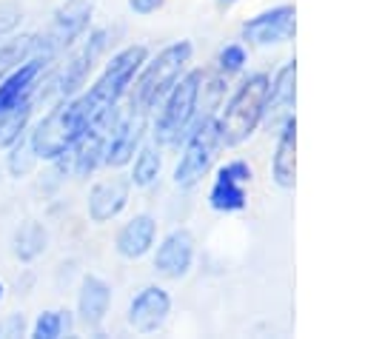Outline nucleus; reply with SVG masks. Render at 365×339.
Returning <instances> with one entry per match:
<instances>
[{
    "mask_svg": "<svg viewBox=\"0 0 365 339\" xmlns=\"http://www.w3.org/2000/svg\"><path fill=\"white\" fill-rule=\"evenodd\" d=\"M294 100H297V63L288 60V63L277 71L274 83L268 85L265 114H262V120L268 122V128H279V125L291 117Z\"/></svg>",
    "mask_w": 365,
    "mask_h": 339,
    "instance_id": "ddd939ff",
    "label": "nucleus"
},
{
    "mask_svg": "<svg viewBox=\"0 0 365 339\" xmlns=\"http://www.w3.org/2000/svg\"><path fill=\"white\" fill-rule=\"evenodd\" d=\"M242 63H245V51H242V46H225V48L220 51V71H222V74H234V71H240Z\"/></svg>",
    "mask_w": 365,
    "mask_h": 339,
    "instance_id": "a878e982",
    "label": "nucleus"
},
{
    "mask_svg": "<svg viewBox=\"0 0 365 339\" xmlns=\"http://www.w3.org/2000/svg\"><path fill=\"white\" fill-rule=\"evenodd\" d=\"M220 3H222V6H228V3H237V0H220Z\"/></svg>",
    "mask_w": 365,
    "mask_h": 339,
    "instance_id": "c756f323",
    "label": "nucleus"
},
{
    "mask_svg": "<svg viewBox=\"0 0 365 339\" xmlns=\"http://www.w3.org/2000/svg\"><path fill=\"white\" fill-rule=\"evenodd\" d=\"M37 160V154H34V148H31V140L26 142L23 137L14 142V148H11V154H9V168H11V174L14 177H20V174H26L29 168H31V162Z\"/></svg>",
    "mask_w": 365,
    "mask_h": 339,
    "instance_id": "393cba45",
    "label": "nucleus"
},
{
    "mask_svg": "<svg viewBox=\"0 0 365 339\" xmlns=\"http://www.w3.org/2000/svg\"><path fill=\"white\" fill-rule=\"evenodd\" d=\"M88 20H91V3L88 0H68L66 6H60L54 11L51 23L46 26V31L31 37L34 57H40L43 63L54 60L66 46H71L86 31Z\"/></svg>",
    "mask_w": 365,
    "mask_h": 339,
    "instance_id": "423d86ee",
    "label": "nucleus"
},
{
    "mask_svg": "<svg viewBox=\"0 0 365 339\" xmlns=\"http://www.w3.org/2000/svg\"><path fill=\"white\" fill-rule=\"evenodd\" d=\"M128 6L137 11V14H151L163 6V0H128Z\"/></svg>",
    "mask_w": 365,
    "mask_h": 339,
    "instance_id": "c85d7f7f",
    "label": "nucleus"
},
{
    "mask_svg": "<svg viewBox=\"0 0 365 339\" xmlns=\"http://www.w3.org/2000/svg\"><path fill=\"white\" fill-rule=\"evenodd\" d=\"M188 57H191V43L188 40L165 46L143 68V74L137 80V88H134V97H131V108L140 111V114H148L171 91V85L180 80V71L188 63Z\"/></svg>",
    "mask_w": 365,
    "mask_h": 339,
    "instance_id": "7ed1b4c3",
    "label": "nucleus"
},
{
    "mask_svg": "<svg viewBox=\"0 0 365 339\" xmlns=\"http://www.w3.org/2000/svg\"><path fill=\"white\" fill-rule=\"evenodd\" d=\"M26 328L23 313H9L6 319H0V336H20Z\"/></svg>",
    "mask_w": 365,
    "mask_h": 339,
    "instance_id": "bb28decb",
    "label": "nucleus"
},
{
    "mask_svg": "<svg viewBox=\"0 0 365 339\" xmlns=\"http://www.w3.org/2000/svg\"><path fill=\"white\" fill-rule=\"evenodd\" d=\"M157 236V222L148 214H137L134 219H128L120 234H117V251L125 259H140L143 254H148V248L154 245Z\"/></svg>",
    "mask_w": 365,
    "mask_h": 339,
    "instance_id": "a211bd4d",
    "label": "nucleus"
},
{
    "mask_svg": "<svg viewBox=\"0 0 365 339\" xmlns=\"http://www.w3.org/2000/svg\"><path fill=\"white\" fill-rule=\"evenodd\" d=\"M128 191H131V179H106V182H97L88 194V217L91 222H106L111 217H117L125 202H128Z\"/></svg>",
    "mask_w": 365,
    "mask_h": 339,
    "instance_id": "dca6fc26",
    "label": "nucleus"
},
{
    "mask_svg": "<svg viewBox=\"0 0 365 339\" xmlns=\"http://www.w3.org/2000/svg\"><path fill=\"white\" fill-rule=\"evenodd\" d=\"M111 305V288L100 276H86L80 285V299H77V313L86 328H97L106 319V311Z\"/></svg>",
    "mask_w": 365,
    "mask_h": 339,
    "instance_id": "6ab92c4d",
    "label": "nucleus"
},
{
    "mask_svg": "<svg viewBox=\"0 0 365 339\" xmlns=\"http://www.w3.org/2000/svg\"><path fill=\"white\" fill-rule=\"evenodd\" d=\"M220 145H222V140H220V122L214 117L197 122L188 131L185 151H182V157H180V162L174 168V182L182 185V188L200 182L202 174L208 171V165H211V160H214V154H217Z\"/></svg>",
    "mask_w": 365,
    "mask_h": 339,
    "instance_id": "0eeeda50",
    "label": "nucleus"
},
{
    "mask_svg": "<svg viewBox=\"0 0 365 339\" xmlns=\"http://www.w3.org/2000/svg\"><path fill=\"white\" fill-rule=\"evenodd\" d=\"M46 242H48L46 228L40 222H34V219H26L14 231V256L23 259V262H31L34 256H40L46 251Z\"/></svg>",
    "mask_w": 365,
    "mask_h": 339,
    "instance_id": "aec40b11",
    "label": "nucleus"
},
{
    "mask_svg": "<svg viewBox=\"0 0 365 339\" xmlns=\"http://www.w3.org/2000/svg\"><path fill=\"white\" fill-rule=\"evenodd\" d=\"M91 122L94 120H91V111H88V105H86L83 97H77V100H60V105L51 108L43 117V122L31 131V137H29L31 140V148H34V154L40 160H57V157H63L80 140V134Z\"/></svg>",
    "mask_w": 365,
    "mask_h": 339,
    "instance_id": "f257e3e1",
    "label": "nucleus"
},
{
    "mask_svg": "<svg viewBox=\"0 0 365 339\" xmlns=\"http://www.w3.org/2000/svg\"><path fill=\"white\" fill-rule=\"evenodd\" d=\"M31 51V37H17V40H6L0 46V80L20 63L26 60V54Z\"/></svg>",
    "mask_w": 365,
    "mask_h": 339,
    "instance_id": "b1692460",
    "label": "nucleus"
},
{
    "mask_svg": "<svg viewBox=\"0 0 365 339\" xmlns=\"http://www.w3.org/2000/svg\"><path fill=\"white\" fill-rule=\"evenodd\" d=\"M145 54H148L145 46H128V48H123L120 54L111 57V63L106 66L103 77L83 94V100H86V105L91 111V120H100V117L117 111V100L131 85L134 74L145 63Z\"/></svg>",
    "mask_w": 365,
    "mask_h": 339,
    "instance_id": "20e7f679",
    "label": "nucleus"
},
{
    "mask_svg": "<svg viewBox=\"0 0 365 339\" xmlns=\"http://www.w3.org/2000/svg\"><path fill=\"white\" fill-rule=\"evenodd\" d=\"M200 85H202V74L200 71H188L180 83L171 85L165 108L157 120V142L163 145H177L180 137L188 134L194 114H197V103H200Z\"/></svg>",
    "mask_w": 365,
    "mask_h": 339,
    "instance_id": "39448f33",
    "label": "nucleus"
},
{
    "mask_svg": "<svg viewBox=\"0 0 365 339\" xmlns=\"http://www.w3.org/2000/svg\"><path fill=\"white\" fill-rule=\"evenodd\" d=\"M43 66H46V63H43L40 57H31V60H26L23 66H17L9 77L0 80V114L9 111V108H14L17 103L29 100V94L34 91V80L40 77Z\"/></svg>",
    "mask_w": 365,
    "mask_h": 339,
    "instance_id": "f3484780",
    "label": "nucleus"
},
{
    "mask_svg": "<svg viewBox=\"0 0 365 339\" xmlns=\"http://www.w3.org/2000/svg\"><path fill=\"white\" fill-rule=\"evenodd\" d=\"M168 313H171L168 293L163 288H157V285H148V288H143L131 299V305H128V325L137 333H154L157 328H163Z\"/></svg>",
    "mask_w": 365,
    "mask_h": 339,
    "instance_id": "f8f14e48",
    "label": "nucleus"
},
{
    "mask_svg": "<svg viewBox=\"0 0 365 339\" xmlns=\"http://www.w3.org/2000/svg\"><path fill=\"white\" fill-rule=\"evenodd\" d=\"M297 31V11L294 6H277L242 23V37L254 46H274L291 40Z\"/></svg>",
    "mask_w": 365,
    "mask_h": 339,
    "instance_id": "1a4fd4ad",
    "label": "nucleus"
},
{
    "mask_svg": "<svg viewBox=\"0 0 365 339\" xmlns=\"http://www.w3.org/2000/svg\"><path fill=\"white\" fill-rule=\"evenodd\" d=\"M17 23H20V9H17V6H9V3L0 6V37L9 34Z\"/></svg>",
    "mask_w": 365,
    "mask_h": 339,
    "instance_id": "cd10ccee",
    "label": "nucleus"
},
{
    "mask_svg": "<svg viewBox=\"0 0 365 339\" xmlns=\"http://www.w3.org/2000/svg\"><path fill=\"white\" fill-rule=\"evenodd\" d=\"M0 299H3V282H0Z\"/></svg>",
    "mask_w": 365,
    "mask_h": 339,
    "instance_id": "7c9ffc66",
    "label": "nucleus"
},
{
    "mask_svg": "<svg viewBox=\"0 0 365 339\" xmlns=\"http://www.w3.org/2000/svg\"><path fill=\"white\" fill-rule=\"evenodd\" d=\"M71 319L66 311H43L34 322V339H57L63 333H68Z\"/></svg>",
    "mask_w": 365,
    "mask_h": 339,
    "instance_id": "5701e85b",
    "label": "nucleus"
},
{
    "mask_svg": "<svg viewBox=\"0 0 365 339\" xmlns=\"http://www.w3.org/2000/svg\"><path fill=\"white\" fill-rule=\"evenodd\" d=\"M271 174L279 188H294L297 182V120L294 114L279 125L277 148L271 157Z\"/></svg>",
    "mask_w": 365,
    "mask_h": 339,
    "instance_id": "2eb2a0df",
    "label": "nucleus"
},
{
    "mask_svg": "<svg viewBox=\"0 0 365 339\" xmlns=\"http://www.w3.org/2000/svg\"><path fill=\"white\" fill-rule=\"evenodd\" d=\"M160 151L154 148V145H145L140 154H137V160H134V171H131V182L134 185H151L157 177H160Z\"/></svg>",
    "mask_w": 365,
    "mask_h": 339,
    "instance_id": "4be33fe9",
    "label": "nucleus"
},
{
    "mask_svg": "<svg viewBox=\"0 0 365 339\" xmlns=\"http://www.w3.org/2000/svg\"><path fill=\"white\" fill-rule=\"evenodd\" d=\"M268 85H271V80L262 71L248 74L242 80V85L228 100L222 120H217L220 122V140H222V145H240V142H245L254 134V128L262 122V114H265Z\"/></svg>",
    "mask_w": 365,
    "mask_h": 339,
    "instance_id": "f03ea898",
    "label": "nucleus"
},
{
    "mask_svg": "<svg viewBox=\"0 0 365 339\" xmlns=\"http://www.w3.org/2000/svg\"><path fill=\"white\" fill-rule=\"evenodd\" d=\"M29 117H31V100H23L14 108H9V111L0 114V145L3 148L6 145H14L23 137Z\"/></svg>",
    "mask_w": 365,
    "mask_h": 339,
    "instance_id": "412c9836",
    "label": "nucleus"
},
{
    "mask_svg": "<svg viewBox=\"0 0 365 339\" xmlns=\"http://www.w3.org/2000/svg\"><path fill=\"white\" fill-rule=\"evenodd\" d=\"M191 259H194V236H191L185 228H177V231H171V234L163 239V245L157 248L154 271H157L160 276L180 279V276L188 273Z\"/></svg>",
    "mask_w": 365,
    "mask_h": 339,
    "instance_id": "4468645a",
    "label": "nucleus"
},
{
    "mask_svg": "<svg viewBox=\"0 0 365 339\" xmlns=\"http://www.w3.org/2000/svg\"><path fill=\"white\" fill-rule=\"evenodd\" d=\"M143 131H145V114H140L134 108H131L128 117L114 120V125L106 137V145H103V162L114 165V168L125 165L134 157V151L143 140Z\"/></svg>",
    "mask_w": 365,
    "mask_h": 339,
    "instance_id": "9b49d317",
    "label": "nucleus"
},
{
    "mask_svg": "<svg viewBox=\"0 0 365 339\" xmlns=\"http://www.w3.org/2000/svg\"><path fill=\"white\" fill-rule=\"evenodd\" d=\"M251 165L242 162V160H234V162H225L217 177H214V185H211V208L214 211H240L245 208V182H251Z\"/></svg>",
    "mask_w": 365,
    "mask_h": 339,
    "instance_id": "9d476101",
    "label": "nucleus"
},
{
    "mask_svg": "<svg viewBox=\"0 0 365 339\" xmlns=\"http://www.w3.org/2000/svg\"><path fill=\"white\" fill-rule=\"evenodd\" d=\"M106 43H108V31H106V28H103V31H94V34L83 43V48L68 57V63H66V66L51 77V83H48L54 100H66V97H71V94L83 85V80L88 77L94 60H97L100 51L106 48Z\"/></svg>",
    "mask_w": 365,
    "mask_h": 339,
    "instance_id": "6e6552de",
    "label": "nucleus"
}]
</instances>
